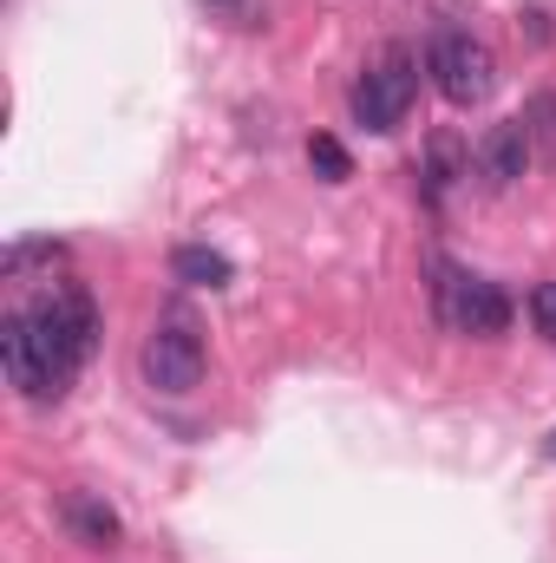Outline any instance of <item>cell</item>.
I'll use <instances>...</instances> for the list:
<instances>
[{
	"label": "cell",
	"mask_w": 556,
	"mask_h": 563,
	"mask_svg": "<svg viewBox=\"0 0 556 563\" xmlns=\"http://www.w3.org/2000/svg\"><path fill=\"white\" fill-rule=\"evenodd\" d=\"M425 73H432V86H438V99L445 106H485L491 99V86H498V53L478 40V33H465V26H438L432 40H425Z\"/></svg>",
	"instance_id": "cell-2"
},
{
	"label": "cell",
	"mask_w": 556,
	"mask_h": 563,
	"mask_svg": "<svg viewBox=\"0 0 556 563\" xmlns=\"http://www.w3.org/2000/svg\"><path fill=\"white\" fill-rule=\"evenodd\" d=\"M308 164H314V177H321V184H347V177H354L347 144L327 139V132H314V139H308Z\"/></svg>",
	"instance_id": "cell-11"
},
{
	"label": "cell",
	"mask_w": 556,
	"mask_h": 563,
	"mask_svg": "<svg viewBox=\"0 0 556 563\" xmlns=\"http://www.w3.org/2000/svg\"><path fill=\"white\" fill-rule=\"evenodd\" d=\"M92 354H99V301L79 282H59L53 295L0 321V367L26 400H59Z\"/></svg>",
	"instance_id": "cell-1"
},
{
	"label": "cell",
	"mask_w": 556,
	"mask_h": 563,
	"mask_svg": "<svg viewBox=\"0 0 556 563\" xmlns=\"http://www.w3.org/2000/svg\"><path fill=\"white\" fill-rule=\"evenodd\" d=\"M524 132H531V151L556 164V92H537L531 106H524Z\"/></svg>",
	"instance_id": "cell-10"
},
{
	"label": "cell",
	"mask_w": 556,
	"mask_h": 563,
	"mask_svg": "<svg viewBox=\"0 0 556 563\" xmlns=\"http://www.w3.org/2000/svg\"><path fill=\"white\" fill-rule=\"evenodd\" d=\"M170 276L190 282V288H230L236 282V263L223 250H210V243H177L170 250Z\"/></svg>",
	"instance_id": "cell-9"
},
{
	"label": "cell",
	"mask_w": 556,
	"mask_h": 563,
	"mask_svg": "<svg viewBox=\"0 0 556 563\" xmlns=\"http://www.w3.org/2000/svg\"><path fill=\"white\" fill-rule=\"evenodd\" d=\"M413 92H419V53L413 46H387L360 86H354V125L367 132H400V119L413 112Z\"/></svg>",
	"instance_id": "cell-4"
},
{
	"label": "cell",
	"mask_w": 556,
	"mask_h": 563,
	"mask_svg": "<svg viewBox=\"0 0 556 563\" xmlns=\"http://www.w3.org/2000/svg\"><path fill=\"white\" fill-rule=\"evenodd\" d=\"M59 525H66L73 544H86V551H112V544L125 538V518H119L99 492H66V498H59Z\"/></svg>",
	"instance_id": "cell-7"
},
{
	"label": "cell",
	"mask_w": 556,
	"mask_h": 563,
	"mask_svg": "<svg viewBox=\"0 0 556 563\" xmlns=\"http://www.w3.org/2000/svg\"><path fill=\"white\" fill-rule=\"evenodd\" d=\"M197 380H203V341H197V328H190L184 314L157 321L151 341H144V387H157V394H190Z\"/></svg>",
	"instance_id": "cell-5"
},
{
	"label": "cell",
	"mask_w": 556,
	"mask_h": 563,
	"mask_svg": "<svg viewBox=\"0 0 556 563\" xmlns=\"http://www.w3.org/2000/svg\"><path fill=\"white\" fill-rule=\"evenodd\" d=\"M59 256H66V250H59L53 236H40V243H13V250H7V282H20L33 263H59Z\"/></svg>",
	"instance_id": "cell-12"
},
{
	"label": "cell",
	"mask_w": 556,
	"mask_h": 563,
	"mask_svg": "<svg viewBox=\"0 0 556 563\" xmlns=\"http://www.w3.org/2000/svg\"><path fill=\"white\" fill-rule=\"evenodd\" d=\"M544 459H556V432H551V439H544Z\"/></svg>",
	"instance_id": "cell-15"
},
{
	"label": "cell",
	"mask_w": 556,
	"mask_h": 563,
	"mask_svg": "<svg viewBox=\"0 0 556 563\" xmlns=\"http://www.w3.org/2000/svg\"><path fill=\"white\" fill-rule=\"evenodd\" d=\"M531 164H537V151H531L524 119H504V125H491L485 139L471 144V170H478V184H485V190H511Z\"/></svg>",
	"instance_id": "cell-6"
},
{
	"label": "cell",
	"mask_w": 556,
	"mask_h": 563,
	"mask_svg": "<svg viewBox=\"0 0 556 563\" xmlns=\"http://www.w3.org/2000/svg\"><path fill=\"white\" fill-rule=\"evenodd\" d=\"M432 295H438V321L445 328H458V334H471V341H498L504 328H511V301H504V288L485 276H465L458 263H445V256H432Z\"/></svg>",
	"instance_id": "cell-3"
},
{
	"label": "cell",
	"mask_w": 556,
	"mask_h": 563,
	"mask_svg": "<svg viewBox=\"0 0 556 563\" xmlns=\"http://www.w3.org/2000/svg\"><path fill=\"white\" fill-rule=\"evenodd\" d=\"M210 13H223V20H236V26H249L256 20V0H203Z\"/></svg>",
	"instance_id": "cell-14"
},
{
	"label": "cell",
	"mask_w": 556,
	"mask_h": 563,
	"mask_svg": "<svg viewBox=\"0 0 556 563\" xmlns=\"http://www.w3.org/2000/svg\"><path fill=\"white\" fill-rule=\"evenodd\" d=\"M419 177H425V197H432V203H445V197H452V184H465V177H471V151L452 139V132H432V144H425V170H419Z\"/></svg>",
	"instance_id": "cell-8"
},
{
	"label": "cell",
	"mask_w": 556,
	"mask_h": 563,
	"mask_svg": "<svg viewBox=\"0 0 556 563\" xmlns=\"http://www.w3.org/2000/svg\"><path fill=\"white\" fill-rule=\"evenodd\" d=\"M524 308H531V328H537L544 341H556V282H537Z\"/></svg>",
	"instance_id": "cell-13"
}]
</instances>
